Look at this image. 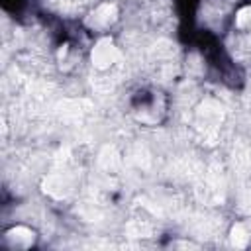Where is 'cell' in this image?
<instances>
[{
	"instance_id": "1",
	"label": "cell",
	"mask_w": 251,
	"mask_h": 251,
	"mask_svg": "<svg viewBox=\"0 0 251 251\" xmlns=\"http://www.w3.org/2000/svg\"><path fill=\"white\" fill-rule=\"evenodd\" d=\"M118 59H120V51L110 37H102L96 41V45L92 49V65L96 69H108Z\"/></svg>"
},
{
	"instance_id": "3",
	"label": "cell",
	"mask_w": 251,
	"mask_h": 251,
	"mask_svg": "<svg viewBox=\"0 0 251 251\" xmlns=\"http://www.w3.org/2000/svg\"><path fill=\"white\" fill-rule=\"evenodd\" d=\"M8 237H10V239H16V243H20V245H24V247H27V245L33 241V233H31L27 227H24V226H18L16 229L8 231Z\"/></svg>"
},
{
	"instance_id": "4",
	"label": "cell",
	"mask_w": 251,
	"mask_h": 251,
	"mask_svg": "<svg viewBox=\"0 0 251 251\" xmlns=\"http://www.w3.org/2000/svg\"><path fill=\"white\" fill-rule=\"evenodd\" d=\"M247 239H249V235H247V229L243 227V224H235L231 227V243L235 247H245Z\"/></svg>"
},
{
	"instance_id": "5",
	"label": "cell",
	"mask_w": 251,
	"mask_h": 251,
	"mask_svg": "<svg viewBox=\"0 0 251 251\" xmlns=\"http://www.w3.org/2000/svg\"><path fill=\"white\" fill-rule=\"evenodd\" d=\"M249 22H251V6H245V8H241V10L237 12L235 24H237L239 27H245Z\"/></svg>"
},
{
	"instance_id": "2",
	"label": "cell",
	"mask_w": 251,
	"mask_h": 251,
	"mask_svg": "<svg viewBox=\"0 0 251 251\" xmlns=\"http://www.w3.org/2000/svg\"><path fill=\"white\" fill-rule=\"evenodd\" d=\"M116 16H118L116 6L110 4V2H104V4H100V6L94 10V14H92V24H94V25H108V24H112V22L116 20Z\"/></svg>"
}]
</instances>
